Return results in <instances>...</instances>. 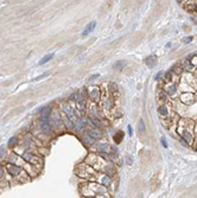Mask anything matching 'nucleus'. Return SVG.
Segmentation results:
<instances>
[{
  "label": "nucleus",
  "mask_w": 197,
  "mask_h": 198,
  "mask_svg": "<svg viewBox=\"0 0 197 198\" xmlns=\"http://www.w3.org/2000/svg\"><path fill=\"white\" fill-rule=\"evenodd\" d=\"M194 128H195V123L189 119H180L179 122H178L177 133L182 136V139L188 145H191L195 140Z\"/></svg>",
  "instance_id": "f257e3e1"
},
{
  "label": "nucleus",
  "mask_w": 197,
  "mask_h": 198,
  "mask_svg": "<svg viewBox=\"0 0 197 198\" xmlns=\"http://www.w3.org/2000/svg\"><path fill=\"white\" fill-rule=\"evenodd\" d=\"M180 88H182V90H184V93H194L197 90L196 80L190 72L184 74L180 78Z\"/></svg>",
  "instance_id": "f03ea898"
},
{
  "label": "nucleus",
  "mask_w": 197,
  "mask_h": 198,
  "mask_svg": "<svg viewBox=\"0 0 197 198\" xmlns=\"http://www.w3.org/2000/svg\"><path fill=\"white\" fill-rule=\"evenodd\" d=\"M76 173H77L80 177H82V178L94 179V177L96 176L97 172L95 171L92 166H89V165H87L84 162V164H81L80 166H77V169H76Z\"/></svg>",
  "instance_id": "7ed1b4c3"
},
{
  "label": "nucleus",
  "mask_w": 197,
  "mask_h": 198,
  "mask_svg": "<svg viewBox=\"0 0 197 198\" xmlns=\"http://www.w3.org/2000/svg\"><path fill=\"white\" fill-rule=\"evenodd\" d=\"M94 180L96 181V183H99L100 185L104 186V187H107V189L114 183L112 177L108 176V174H106V173H96V176L94 177Z\"/></svg>",
  "instance_id": "20e7f679"
},
{
  "label": "nucleus",
  "mask_w": 197,
  "mask_h": 198,
  "mask_svg": "<svg viewBox=\"0 0 197 198\" xmlns=\"http://www.w3.org/2000/svg\"><path fill=\"white\" fill-rule=\"evenodd\" d=\"M88 96L89 98L93 101V102H99L100 101V97H101V91H100V88L99 87H90L88 89Z\"/></svg>",
  "instance_id": "39448f33"
},
{
  "label": "nucleus",
  "mask_w": 197,
  "mask_h": 198,
  "mask_svg": "<svg viewBox=\"0 0 197 198\" xmlns=\"http://www.w3.org/2000/svg\"><path fill=\"white\" fill-rule=\"evenodd\" d=\"M195 97H196V96L194 95V93H183L182 95H180V101L186 106H191V105H194L195 101L197 100V98H195Z\"/></svg>",
  "instance_id": "423d86ee"
},
{
  "label": "nucleus",
  "mask_w": 197,
  "mask_h": 198,
  "mask_svg": "<svg viewBox=\"0 0 197 198\" xmlns=\"http://www.w3.org/2000/svg\"><path fill=\"white\" fill-rule=\"evenodd\" d=\"M164 90H165V93L167 94L169 96L176 95V93H177V84L173 83V82H169V83H165Z\"/></svg>",
  "instance_id": "0eeeda50"
},
{
  "label": "nucleus",
  "mask_w": 197,
  "mask_h": 198,
  "mask_svg": "<svg viewBox=\"0 0 197 198\" xmlns=\"http://www.w3.org/2000/svg\"><path fill=\"white\" fill-rule=\"evenodd\" d=\"M87 134L90 136V138L94 139V140H99V139L102 138V132L100 131L99 128H88Z\"/></svg>",
  "instance_id": "6e6552de"
},
{
  "label": "nucleus",
  "mask_w": 197,
  "mask_h": 198,
  "mask_svg": "<svg viewBox=\"0 0 197 198\" xmlns=\"http://www.w3.org/2000/svg\"><path fill=\"white\" fill-rule=\"evenodd\" d=\"M180 64H182V69L183 70H186L188 72H190V74H191L192 71H195V68L192 67V64H191V62H190V60L189 58H184V60L182 61V63H180Z\"/></svg>",
  "instance_id": "1a4fd4ad"
},
{
  "label": "nucleus",
  "mask_w": 197,
  "mask_h": 198,
  "mask_svg": "<svg viewBox=\"0 0 197 198\" xmlns=\"http://www.w3.org/2000/svg\"><path fill=\"white\" fill-rule=\"evenodd\" d=\"M76 105H77V108L78 110H81V112H83V110L85 109V106H87V100H85L84 96L81 95L80 97H78V100L76 101Z\"/></svg>",
  "instance_id": "9d476101"
},
{
  "label": "nucleus",
  "mask_w": 197,
  "mask_h": 198,
  "mask_svg": "<svg viewBox=\"0 0 197 198\" xmlns=\"http://www.w3.org/2000/svg\"><path fill=\"white\" fill-rule=\"evenodd\" d=\"M103 107L104 108H110L114 107V100H113V96H106V98L103 100Z\"/></svg>",
  "instance_id": "9b49d317"
},
{
  "label": "nucleus",
  "mask_w": 197,
  "mask_h": 198,
  "mask_svg": "<svg viewBox=\"0 0 197 198\" xmlns=\"http://www.w3.org/2000/svg\"><path fill=\"white\" fill-rule=\"evenodd\" d=\"M167 94L165 93V90L164 89H159L158 93H157V97H158V100L160 101V102H166V100H167Z\"/></svg>",
  "instance_id": "f8f14e48"
},
{
  "label": "nucleus",
  "mask_w": 197,
  "mask_h": 198,
  "mask_svg": "<svg viewBox=\"0 0 197 198\" xmlns=\"http://www.w3.org/2000/svg\"><path fill=\"white\" fill-rule=\"evenodd\" d=\"M6 169H7V171H8V173H11V174H18V173H20V169H19L18 166H16V165L8 164V165H6Z\"/></svg>",
  "instance_id": "ddd939ff"
},
{
  "label": "nucleus",
  "mask_w": 197,
  "mask_h": 198,
  "mask_svg": "<svg viewBox=\"0 0 197 198\" xmlns=\"http://www.w3.org/2000/svg\"><path fill=\"white\" fill-rule=\"evenodd\" d=\"M81 139H82V142L84 143V145H87V146H92V145H94V142H95L94 139L90 138L88 134H83Z\"/></svg>",
  "instance_id": "4468645a"
},
{
  "label": "nucleus",
  "mask_w": 197,
  "mask_h": 198,
  "mask_svg": "<svg viewBox=\"0 0 197 198\" xmlns=\"http://www.w3.org/2000/svg\"><path fill=\"white\" fill-rule=\"evenodd\" d=\"M156 63H157L156 56H150V57H147L146 60H145V64H146L148 68H153L154 65H156Z\"/></svg>",
  "instance_id": "2eb2a0df"
},
{
  "label": "nucleus",
  "mask_w": 197,
  "mask_h": 198,
  "mask_svg": "<svg viewBox=\"0 0 197 198\" xmlns=\"http://www.w3.org/2000/svg\"><path fill=\"white\" fill-rule=\"evenodd\" d=\"M63 110L65 112L66 116H68L69 119H70V117H73V116H75V113H74L73 108H71L69 105H63Z\"/></svg>",
  "instance_id": "dca6fc26"
},
{
  "label": "nucleus",
  "mask_w": 197,
  "mask_h": 198,
  "mask_svg": "<svg viewBox=\"0 0 197 198\" xmlns=\"http://www.w3.org/2000/svg\"><path fill=\"white\" fill-rule=\"evenodd\" d=\"M196 4L197 1H185L184 7L188 11H196Z\"/></svg>",
  "instance_id": "f3484780"
},
{
  "label": "nucleus",
  "mask_w": 197,
  "mask_h": 198,
  "mask_svg": "<svg viewBox=\"0 0 197 198\" xmlns=\"http://www.w3.org/2000/svg\"><path fill=\"white\" fill-rule=\"evenodd\" d=\"M95 26H96V23H95V22H92L89 25H87V27L84 29V31H83L82 36H87L88 33H90V32H92L93 30L95 29Z\"/></svg>",
  "instance_id": "a211bd4d"
},
{
  "label": "nucleus",
  "mask_w": 197,
  "mask_h": 198,
  "mask_svg": "<svg viewBox=\"0 0 197 198\" xmlns=\"http://www.w3.org/2000/svg\"><path fill=\"white\" fill-rule=\"evenodd\" d=\"M158 113L161 115V116H167V115H169L167 107H166L165 105H160L158 107Z\"/></svg>",
  "instance_id": "6ab92c4d"
},
{
  "label": "nucleus",
  "mask_w": 197,
  "mask_h": 198,
  "mask_svg": "<svg viewBox=\"0 0 197 198\" xmlns=\"http://www.w3.org/2000/svg\"><path fill=\"white\" fill-rule=\"evenodd\" d=\"M126 65H127V62H126V61H118V62L114 64V69L115 70H122V69H125Z\"/></svg>",
  "instance_id": "aec40b11"
},
{
  "label": "nucleus",
  "mask_w": 197,
  "mask_h": 198,
  "mask_svg": "<svg viewBox=\"0 0 197 198\" xmlns=\"http://www.w3.org/2000/svg\"><path fill=\"white\" fill-rule=\"evenodd\" d=\"M89 120H90V122H92V123L94 125L95 127H96V128H99V127H102V126H103L102 121L99 119V117H94V116H92Z\"/></svg>",
  "instance_id": "412c9836"
},
{
  "label": "nucleus",
  "mask_w": 197,
  "mask_h": 198,
  "mask_svg": "<svg viewBox=\"0 0 197 198\" xmlns=\"http://www.w3.org/2000/svg\"><path fill=\"white\" fill-rule=\"evenodd\" d=\"M138 131H139L140 135H144L145 131H146V126L144 123V120H139V125H138Z\"/></svg>",
  "instance_id": "4be33fe9"
},
{
  "label": "nucleus",
  "mask_w": 197,
  "mask_h": 198,
  "mask_svg": "<svg viewBox=\"0 0 197 198\" xmlns=\"http://www.w3.org/2000/svg\"><path fill=\"white\" fill-rule=\"evenodd\" d=\"M51 58H54V53H47L46 56H44V57H43L42 60H40L39 62H38V64H39V65L45 64V63H47L50 60H51Z\"/></svg>",
  "instance_id": "5701e85b"
},
{
  "label": "nucleus",
  "mask_w": 197,
  "mask_h": 198,
  "mask_svg": "<svg viewBox=\"0 0 197 198\" xmlns=\"http://www.w3.org/2000/svg\"><path fill=\"white\" fill-rule=\"evenodd\" d=\"M123 139V133L122 132H118V133H115V135H114V142L115 143H120L121 141H122Z\"/></svg>",
  "instance_id": "b1692460"
},
{
  "label": "nucleus",
  "mask_w": 197,
  "mask_h": 198,
  "mask_svg": "<svg viewBox=\"0 0 197 198\" xmlns=\"http://www.w3.org/2000/svg\"><path fill=\"white\" fill-rule=\"evenodd\" d=\"M63 122H64V125H65L68 128H73L74 127V123H73V121H71L70 119H69L66 115H64L63 116Z\"/></svg>",
  "instance_id": "393cba45"
},
{
  "label": "nucleus",
  "mask_w": 197,
  "mask_h": 198,
  "mask_svg": "<svg viewBox=\"0 0 197 198\" xmlns=\"http://www.w3.org/2000/svg\"><path fill=\"white\" fill-rule=\"evenodd\" d=\"M109 87H110L109 90H110L112 93H116V91H118V87H116L114 83H109Z\"/></svg>",
  "instance_id": "a878e982"
},
{
  "label": "nucleus",
  "mask_w": 197,
  "mask_h": 198,
  "mask_svg": "<svg viewBox=\"0 0 197 198\" xmlns=\"http://www.w3.org/2000/svg\"><path fill=\"white\" fill-rule=\"evenodd\" d=\"M46 76H49V72H44L43 75H40V76H38V77H36L33 81H39V80H42V78H44V77H46Z\"/></svg>",
  "instance_id": "bb28decb"
},
{
  "label": "nucleus",
  "mask_w": 197,
  "mask_h": 198,
  "mask_svg": "<svg viewBox=\"0 0 197 198\" xmlns=\"http://www.w3.org/2000/svg\"><path fill=\"white\" fill-rule=\"evenodd\" d=\"M194 39V37H191V36H189V37H185V38H183V43H185V44H188V43H190V42Z\"/></svg>",
  "instance_id": "cd10ccee"
},
{
  "label": "nucleus",
  "mask_w": 197,
  "mask_h": 198,
  "mask_svg": "<svg viewBox=\"0 0 197 198\" xmlns=\"http://www.w3.org/2000/svg\"><path fill=\"white\" fill-rule=\"evenodd\" d=\"M16 143H17V138H11V139H9V141H8L9 146H13V145H16Z\"/></svg>",
  "instance_id": "c85d7f7f"
},
{
  "label": "nucleus",
  "mask_w": 197,
  "mask_h": 198,
  "mask_svg": "<svg viewBox=\"0 0 197 198\" xmlns=\"http://www.w3.org/2000/svg\"><path fill=\"white\" fill-rule=\"evenodd\" d=\"M126 161L128 162V165H132L133 164V158L131 157V155H127V157H126Z\"/></svg>",
  "instance_id": "c756f323"
},
{
  "label": "nucleus",
  "mask_w": 197,
  "mask_h": 198,
  "mask_svg": "<svg viewBox=\"0 0 197 198\" xmlns=\"http://www.w3.org/2000/svg\"><path fill=\"white\" fill-rule=\"evenodd\" d=\"M160 141H161V145H163V147L167 148V142H166L165 138H161V139H160Z\"/></svg>",
  "instance_id": "7c9ffc66"
},
{
  "label": "nucleus",
  "mask_w": 197,
  "mask_h": 198,
  "mask_svg": "<svg viewBox=\"0 0 197 198\" xmlns=\"http://www.w3.org/2000/svg\"><path fill=\"white\" fill-rule=\"evenodd\" d=\"M163 75H164V71H159L158 74L156 75V77H154V78H156V80H160V77L163 76Z\"/></svg>",
  "instance_id": "2f4dec72"
},
{
  "label": "nucleus",
  "mask_w": 197,
  "mask_h": 198,
  "mask_svg": "<svg viewBox=\"0 0 197 198\" xmlns=\"http://www.w3.org/2000/svg\"><path fill=\"white\" fill-rule=\"evenodd\" d=\"M96 198H109V195L108 193H106V195H99L96 196Z\"/></svg>",
  "instance_id": "473e14b6"
},
{
  "label": "nucleus",
  "mask_w": 197,
  "mask_h": 198,
  "mask_svg": "<svg viewBox=\"0 0 197 198\" xmlns=\"http://www.w3.org/2000/svg\"><path fill=\"white\" fill-rule=\"evenodd\" d=\"M96 77H99V74H95V75H93V76H90L89 80H90V81H93V80H95Z\"/></svg>",
  "instance_id": "72a5a7b5"
},
{
  "label": "nucleus",
  "mask_w": 197,
  "mask_h": 198,
  "mask_svg": "<svg viewBox=\"0 0 197 198\" xmlns=\"http://www.w3.org/2000/svg\"><path fill=\"white\" fill-rule=\"evenodd\" d=\"M180 143H182V145H183V146H185V147H188V146H189V145H188V143H186V142H185V141H184V140H183V139H182V140H180Z\"/></svg>",
  "instance_id": "f704fd0d"
},
{
  "label": "nucleus",
  "mask_w": 197,
  "mask_h": 198,
  "mask_svg": "<svg viewBox=\"0 0 197 198\" xmlns=\"http://www.w3.org/2000/svg\"><path fill=\"white\" fill-rule=\"evenodd\" d=\"M128 133H129V135H132L133 134V131H132V127L128 126Z\"/></svg>",
  "instance_id": "c9c22d12"
},
{
  "label": "nucleus",
  "mask_w": 197,
  "mask_h": 198,
  "mask_svg": "<svg viewBox=\"0 0 197 198\" xmlns=\"http://www.w3.org/2000/svg\"><path fill=\"white\" fill-rule=\"evenodd\" d=\"M194 133H195V135L197 136V123L195 125V128H194Z\"/></svg>",
  "instance_id": "e433bc0d"
},
{
  "label": "nucleus",
  "mask_w": 197,
  "mask_h": 198,
  "mask_svg": "<svg viewBox=\"0 0 197 198\" xmlns=\"http://www.w3.org/2000/svg\"><path fill=\"white\" fill-rule=\"evenodd\" d=\"M2 173H4V170H2V169H1V167H0V176H1V174H2Z\"/></svg>",
  "instance_id": "4c0bfd02"
},
{
  "label": "nucleus",
  "mask_w": 197,
  "mask_h": 198,
  "mask_svg": "<svg viewBox=\"0 0 197 198\" xmlns=\"http://www.w3.org/2000/svg\"><path fill=\"white\" fill-rule=\"evenodd\" d=\"M196 11H197V4H196Z\"/></svg>",
  "instance_id": "58836bf2"
},
{
  "label": "nucleus",
  "mask_w": 197,
  "mask_h": 198,
  "mask_svg": "<svg viewBox=\"0 0 197 198\" xmlns=\"http://www.w3.org/2000/svg\"><path fill=\"white\" fill-rule=\"evenodd\" d=\"M196 57H197V53H196Z\"/></svg>",
  "instance_id": "ea45409f"
}]
</instances>
